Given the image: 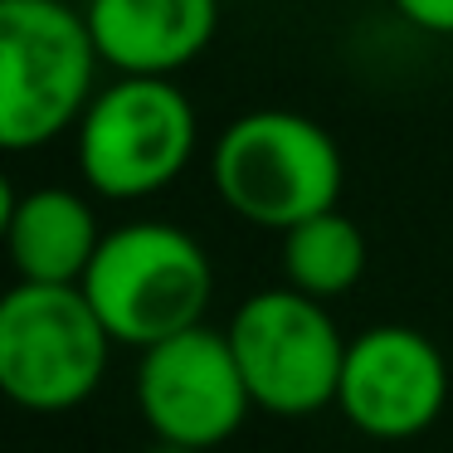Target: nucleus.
Listing matches in <instances>:
<instances>
[{
	"label": "nucleus",
	"instance_id": "f257e3e1",
	"mask_svg": "<svg viewBox=\"0 0 453 453\" xmlns=\"http://www.w3.org/2000/svg\"><path fill=\"white\" fill-rule=\"evenodd\" d=\"M108 69L69 0H0V147L35 151L73 132Z\"/></svg>",
	"mask_w": 453,
	"mask_h": 453
},
{
	"label": "nucleus",
	"instance_id": "f03ea898",
	"mask_svg": "<svg viewBox=\"0 0 453 453\" xmlns=\"http://www.w3.org/2000/svg\"><path fill=\"white\" fill-rule=\"evenodd\" d=\"M210 186L229 215L283 234L342 200L346 161L332 132L307 112L254 108L219 132Z\"/></svg>",
	"mask_w": 453,
	"mask_h": 453
},
{
	"label": "nucleus",
	"instance_id": "7ed1b4c3",
	"mask_svg": "<svg viewBox=\"0 0 453 453\" xmlns=\"http://www.w3.org/2000/svg\"><path fill=\"white\" fill-rule=\"evenodd\" d=\"M79 288L98 307L112 342L147 351L205 322L215 268L190 229L171 219H132L103 234Z\"/></svg>",
	"mask_w": 453,
	"mask_h": 453
},
{
	"label": "nucleus",
	"instance_id": "20e7f679",
	"mask_svg": "<svg viewBox=\"0 0 453 453\" xmlns=\"http://www.w3.org/2000/svg\"><path fill=\"white\" fill-rule=\"evenodd\" d=\"M112 332L79 283H20L0 297V390L30 414H69L98 395Z\"/></svg>",
	"mask_w": 453,
	"mask_h": 453
},
{
	"label": "nucleus",
	"instance_id": "39448f33",
	"mask_svg": "<svg viewBox=\"0 0 453 453\" xmlns=\"http://www.w3.org/2000/svg\"><path fill=\"white\" fill-rule=\"evenodd\" d=\"M200 142L196 103L176 79H137L118 73L88 103L73 127L79 176L93 196L132 205L166 190L190 166Z\"/></svg>",
	"mask_w": 453,
	"mask_h": 453
},
{
	"label": "nucleus",
	"instance_id": "423d86ee",
	"mask_svg": "<svg viewBox=\"0 0 453 453\" xmlns=\"http://www.w3.org/2000/svg\"><path fill=\"white\" fill-rule=\"evenodd\" d=\"M229 346L254 395V410L278 419H303L336 404L346 365V336L322 297L297 293L293 283L258 288L229 317Z\"/></svg>",
	"mask_w": 453,
	"mask_h": 453
},
{
	"label": "nucleus",
	"instance_id": "0eeeda50",
	"mask_svg": "<svg viewBox=\"0 0 453 453\" xmlns=\"http://www.w3.org/2000/svg\"><path fill=\"white\" fill-rule=\"evenodd\" d=\"M132 395H137V414L151 429V439L190 453L229 443L254 410L229 332H215L205 322L147 346L137 356Z\"/></svg>",
	"mask_w": 453,
	"mask_h": 453
},
{
	"label": "nucleus",
	"instance_id": "6e6552de",
	"mask_svg": "<svg viewBox=\"0 0 453 453\" xmlns=\"http://www.w3.org/2000/svg\"><path fill=\"white\" fill-rule=\"evenodd\" d=\"M449 404V361L419 326L380 322L351 336L336 410L365 439L404 443L439 424Z\"/></svg>",
	"mask_w": 453,
	"mask_h": 453
},
{
	"label": "nucleus",
	"instance_id": "1a4fd4ad",
	"mask_svg": "<svg viewBox=\"0 0 453 453\" xmlns=\"http://www.w3.org/2000/svg\"><path fill=\"white\" fill-rule=\"evenodd\" d=\"M88 30L112 73L171 79L210 50L219 0H83Z\"/></svg>",
	"mask_w": 453,
	"mask_h": 453
},
{
	"label": "nucleus",
	"instance_id": "9d476101",
	"mask_svg": "<svg viewBox=\"0 0 453 453\" xmlns=\"http://www.w3.org/2000/svg\"><path fill=\"white\" fill-rule=\"evenodd\" d=\"M103 234L93 205L69 186L5 196V254L20 283H83Z\"/></svg>",
	"mask_w": 453,
	"mask_h": 453
},
{
	"label": "nucleus",
	"instance_id": "9b49d317",
	"mask_svg": "<svg viewBox=\"0 0 453 453\" xmlns=\"http://www.w3.org/2000/svg\"><path fill=\"white\" fill-rule=\"evenodd\" d=\"M283 244H278V258H283V283H293L297 293L307 297H332L351 293L365 273V234L351 215H342V205L322 210V215L303 219V225L283 229Z\"/></svg>",
	"mask_w": 453,
	"mask_h": 453
},
{
	"label": "nucleus",
	"instance_id": "f8f14e48",
	"mask_svg": "<svg viewBox=\"0 0 453 453\" xmlns=\"http://www.w3.org/2000/svg\"><path fill=\"white\" fill-rule=\"evenodd\" d=\"M395 11L410 25H419V30L453 40V0H395Z\"/></svg>",
	"mask_w": 453,
	"mask_h": 453
}]
</instances>
